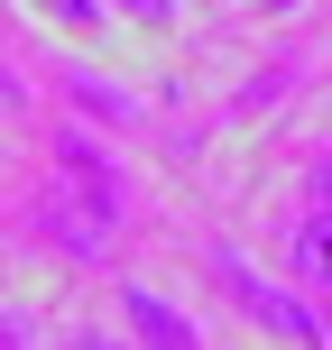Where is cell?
<instances>
[{
  "instance_id": "3957f363",
  "label": "cell",
  "mask_w": 332,
  "mask_h": 350,
  "mask_svg": "<svg viewBox=\"0 0 332 350\" xmlns=\"http://www.w3.org/2000/svg\"><path fill=\"white\" fill-rule=\"evenodd\" d=\"M120 304H129V323H139V332H148V341H175V350H185V341H194V323H185V314H166V304H157V295H148V286H129V295H120Z\"/></svg>"
},
{
  "instance_id": "277c9868",
  "label": "cell",
  "mask_w": 332,
  "mask_h": 350,
  "mask_svg": "<svg viewBox=\"0 0 332 350\" xmlns=\"http://www.w3.org/2000/svg\"><path fill=\"white\" fill-rule=\"evenodd\" d=\"M47 10H55V18H65V28H102V18H111V10H102V0H47Z\"/></svg>"
},
{
  "instance_id": "7a4b0ae2",
  "label": "cell",
  "mask_w": 332,
  "mask_h": 350,
  "mask_svg": "<svg viewBox=\"0 0 332 350\" xmlns=\"http://www.w3.org/2000/svg\"><path fill=\"white\" fill-rule=\"evenodd\" d=\"M296 267L314 286H332V166H323V185H314V221L296 230Z\"/></svg>"
},
{
  "instance_id": "6da1fadb",
  "label": "cell",
  "mask_w": 332,
  "mask_h": 350,
  "mask_svg": "<svg viewBox=\"0 0 332 350\" xmlns=\"http://www.w3.org/2000/svg\"><path fill=\"white\" fill-rule=\"evenodd\" d=\"M212 267H222V277H231V295H240V304H249V314H259V323H277L286 341H332V323H323V314H305L296 295H277V286H268L259 267H240V258H231V249H222V258H212Z\"/></svg>"
},
{
  "instance_id": "5b68a950",
  "label": "cell",
  "mask_w": 332,
  "mask_h": 350,
  "mask_svg": "<svg viewBox=\"0 0 332 350\" xmlns=\"http://www.w3.org/2000/svg\"><path fill=\"white\" fill-rule=\"evenodd\" d=\"M129 10H139V18H157V28H166V18H175V10H166V0H129Z\"/></svg>"
}]
</instances>
